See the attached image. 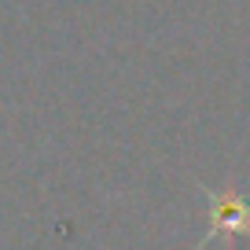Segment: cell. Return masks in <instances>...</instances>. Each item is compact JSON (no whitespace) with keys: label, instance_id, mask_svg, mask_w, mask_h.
<instances>
[{"label":"cell","instance_id":"cell-1","mask_svg":"<svg viewBox=\"0 0 250 250\" xmlns=\"http://www.w3.org/2000/svg\"><path fill=\"white\" fill-rule=\"evenodd\" d=\"M217 232H232V235L250 232V203H243L235 191H221L210 203V235Z\"/></svg>","mask_w":250,"mask_h":250}]
</instances>
